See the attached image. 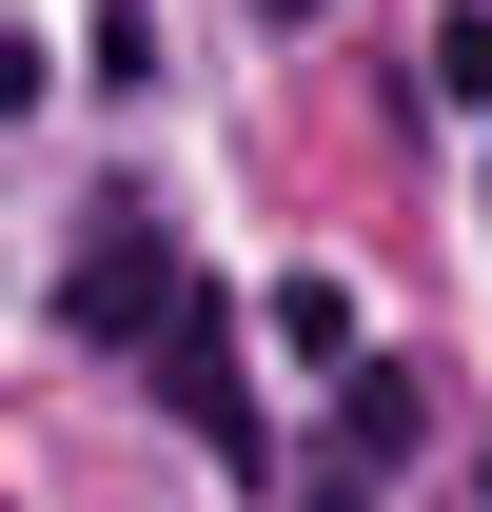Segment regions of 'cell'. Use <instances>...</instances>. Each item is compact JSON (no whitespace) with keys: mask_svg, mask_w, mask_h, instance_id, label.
<instances>
[{"mask_svg":"<svg viewBox=\"0 0 492 512\" xmlns=\"http://www.w3.org/2000/svg\"><path fill=\"white\" fill-rule=\"evenodd\" d=\"M433 79H453V99H492V20H453V40H433Z\"/></svg>","mask_w":492,"mask_h":512,"instance_id":"obj_3","label":"cell"},{"mask_svg":"<svg viewBox=\"0 0 492 512\" xmlns=\"http://www.w3.org/2000/svg\"><path fill=\"white\" fill-rule=\"evenodd\" d=\"M60 316L99 335V355H119V335H138V355H158V335L197 316V296H178V237H158L138 197H99V217H79V276H60Z\"/></svg>","mask_w":492,"mask_h":512,"instance_id":"obj_1","label":"cell"},{"mask_svg":"<svg viewBox=\"0 0 492 512\" xmlns=\"http://www.w3.org/2000/svg\"><path fill=\"white\" fill-rule=\"evenodd\" d=\"M276 20H335V0H276Z\"/></svg>","mask_w":492,"mask_h":512,"instance_id":"obj_4","label":"cell"},{"mask_svg":"<svg viewBox=\"0 0 492 512\" xmlns=\"http://www.w3.org/2000/svg\"><path fill=\"white\" fill-rule=\"evenodd\" d=\"M158 414H178V434H217V453L256 473V394H237V335H217V296L158 335Z\"/></svg>","mask_w":492,"mask_h":512,"instance_id":"obj_2","label":"cell"}]
</instances>
